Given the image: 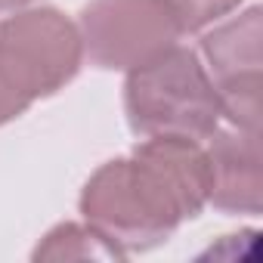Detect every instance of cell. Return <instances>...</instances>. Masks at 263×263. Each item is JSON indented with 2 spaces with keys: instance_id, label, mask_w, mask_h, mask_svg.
Returning a JSON list of instances; mask_svg holds the SVG:
<instances>
[{
  "instance_id": "6da1fadb",
  "label": "cell",
  "mask_w": 263,
  "mask_h": 263,
  "mask_svg": "<svg viewBox=\"0 0 263 263\" xmlns=\"http://www.w3.org/2000/svg\"><path fill=\"white\" fill-rule=\"evenodd\" d=\"M208 152L198 140L146 137L127 158L105 161L81 192L84 220L121 254L164 245L208 204Z\"/></svg>"
},
{
  "instance_id": "7a4b0ae2",
  "label": "cell",
  "mask_w": 263,
  "mask_h": 263,
  "mask_svg": "<svg viewBox=\"0 0 263 263\" xmlns=\"http://www.w3.org/2000/svg\"><path fill=\"white\" fill-rule=\"evenodd\" d=\"M84 62L78 25L53 10H16L0 22V124H10L31 102L59 93Z\"/></svg>"
},
{
  "instance_id": "3957f363",
  "label": "cell",
  "mask_w": 263,
  "mask_h": 263,
  "mask_svg": "<svg viewBox=\"0 0 263 263\" xmlns=\"http://www.w3.org/2000/svg\"><path fill=\"white\" fill-rule=\"evenodd\" d=\"M124 111L137 137L183 140H208L220 130L223 118L211 74L198 56L180 44L127 71Z\"/></svg>"
},
{
  "instance_id": "277c9868",
  "label": "cell",
  "mask_w": 263,
  "mask_h": 263,
  "mask_svg": "<svg viewBox=\"0 0 263 263\" xmlns=\"http://www.w3.org/2000/svg\"><path fill=\"white\" fill-rule=\"evenodd\" d=\"M84 56L105 71H130L180 41L161 0H90L78 19Z\"/></svg>"
},
{
  "instance_id": "5b68a950",
  "label": "cell",
  "mask_w": 263,
  "mask_h": 263,
  "mask_svg": "<svg viewBox=\"0 0 263 263\" xmlns=\"http://www.w3.org/2000/svg\"><path fill=\"white\" fill-rule=\"evenodd\" d=\"M260 7H251L201 41L223 115L251 134H260Z\"/></svg>"
},
{
  "instance_id": "8992f818",
  "label": "cell",
  "mask_w": 263,
  "mask_h": 263,
  "mask_svg": "<svg viewBox=\"0 0 263 263\" xmlns=\"http://www.w3.org/2000/svg\"><path fill=\"white\" fill-rule=\"evenodd\" d=\"M208 204L223 214L257 217L263 211V164L260 134L251 130H214L208 137Z\"/></svg>"
},
{
  "instance_id": "52a82bcc",
  "label": "cell",
  "mask_w": 263,
  "mask_h": 263,
  "mask_svg": "<svg viewBox=\"0 0 263 263\" xmlns=\"http://www.w3.org/2000/svg\"><path fill=\"white\" fill-rule=\"evenodd\" d=\"M34 260H121L90 223H59L34 248Z\"/></svg>"
},
{
  "instance_id": "ba28073f",
  "label": "cell",
  "mask_w": 263,
  "mask_h": 263,
  "mask_svg": "<svg viewBox=\"0 0 263 263\" xmlns=\"http://www.w3.org/2000/svg\"><path fill=\"white\" fill-rule=\"evenodd\" d=\"M161 4L171 13V19L177 22L180 34H195V31L220 22L232 10H238L241 0H161Z\"/></svg>"
},
{
  "instance_id": "9c48e42d",
  "label": "cell",
  "mask_w": 263,
  "mask_h": 263,
  "mask_svg": "<svg viewBox=\"0 0 263 263\" xmlns=\"http://www.w3.org/2000/svg\"><path fill=\"white\" fill-rule=\"evenodd\" d=\"M34 0H0V13H16V10H25Z\"/></svg>"
}]
</instances>
